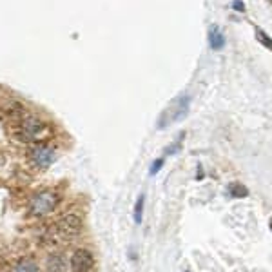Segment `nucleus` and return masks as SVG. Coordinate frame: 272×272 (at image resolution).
Returning <instances> with one entry per match:
<instances>
[{
  "label": "nucleus",
  "instance_id": "f8f14e48",
  "mask_svg": "<svg viewBox=\"0 0 272 272\" xmlns=\"http://www.w3.org/2000/svg\"><path fill=\"white\" fill-rule=\"evenodd\" d=\"M143 203H145V196L140 194L138 200L135 203V223H142V218H143Z\"/></svg>",
  "mask_w": 272,
  "mask_h": 272
},
{
  "label": "nucleus",
  "instance_id": "9d476101",
  "mask_svg": "<svg viewBox=\"0 0 272 272\" xmlns=\"http://www.w3.org/2000/svg\"><path fill=\"white\" fill-rule=\"evenodd\" d=\"M229 194H231V198H247L248 196V189L245 187V185H242V184H231L229 185Z\"/></svg>",
  "mask_w": 272,
  "mask_h": 272
},
{
  "label": "nucleus",
  "instance_id": "1a4fd4ad",
  "mask_svg": "<svg viewBox=\"0 0 272 272\" xmlns=\"http://www.w3.org/2000/svg\"><path fill=\"white\" fill-rule=\"evenodd\" d=\"M7 116L13 120H20L24 118V107H22V104L20 102H13V104H9L6 109Z\"/></svg>",
  "mask_w": 272,
  "mask_h": 272
},
{
  "label": "nucleus",
  "instance_id": "423d86ee",
  "mask_svg": "<svg viewBox=\"0 0 272 272\" xmlns=\"http://www.w3.org/2000/svg\"><path fill=\"white\" fill-rule=\"evenodd\" d=\"M82 227H83L82 216H78L75 213L64 214L62 219H60V229L64 232H67V234H77V232L82 231Z\"/></svg>",
  "mask_w": 272,
  "mask_h": 272
},
{
  "label": "nucleus",
  "instance_id": "7ed1b4c3",
  "mask_svg": "<svg viewBox=\"0 0 272 272\" xmlns=\"http://www.w3.org/2000/svg\"><path fill=\"white\" fill-rule=\"evenodd\" d=\"M189 104H190V98L187 95L178 96L176 100L172 102L171 106L162 112L160 120H158V129H165L169 124L180 122L184 116H187V112H189Z\"/></svg>",
  "mask_w": 272,
  "mask_h": 272
},
{
  "label": "nucleus",
  "instance_id": "2eb2a0df",
  "mask_svg": "<svg viewBox=\"0 0 272 272\" xmlns=\"http://www.w3.org/2000/svg\"><path fill=\"white\" fill-rule=\"evenodd\" d=\"M232 9H236V11H245V6H243L242 0H234V2H232Z\"/></svg>",
  "mask_w": 272,
  "mask_h": 272
},
{
  "label": "nucleus",
  "instance_id": "20e7f679",
  "mask_svg": "<svg viewBox=\"0 0 272 272\" xmlns=\"http://www.w3.org/2000/svg\"><path fill=\"white\" fill-rule=\"evenodd\" d=\"M29 160L33 165L44 171V169L51 167V163L56 160V151L44 142L33 143V147L29 151Z\"/></svg>",
  "mask_w": 272,
  "mask_h": 272
},
{
  "label": "nucleus",
  "instance_id": "39448f33",
  "mask_svg": "<svg viewBox=\"0 0 272 272\" xmlns=\"http://www.w3.org/2000/svg\"><path fill=\"white\" fill-rule=\"evenodd\" d=\"M95 267V258L87 248H77L71 256L73 272H91Z\"/></svg>",
  "mask_w": 272,
  "mask_h": 272
},
{
  "label": "nucleus",
  "instance_id": "f03ea898",
  "mask_svg": "<svg viewBox=\"0 0 272 272\" xmlns=\"http://www.w3.org/2000/svg\"><path fill=\"white\" fill-rule=\"evenodd\" d=\"M60 203V194L54 190H42L38 194L33 196V200L29 203L31 214L33 216H48L58 207Z\"/></svg>",
  "mask_w": 272,
  "mask_h": 272
},
{
  "label": "nucleus",
  "instance_id": "ddd939ff",
  "mask_svg": "<svg viewBox=\"0 0 272 272\" xmlns=\"http://www.w3.org/2000/svg\"><path fill=\"white\" fill-rule=\"evenodd\" d=\"M256 38H258V40H260L267 49H271V51H272V38L267 35L265 31L260 29V27H256Z\"/></svg>",
  "mask_w": 272,
  "mask_h": 272
},
{
  "label": "nucleus",
  "instance_id": "9b49d317",
  "mask_svg": "<svg viewBox=\"0 0 272 272\" xmlns=\"http://www.w3.org/2000/svg\"><path fill=\"white\" fill-rule=\"evenodd\" d=\"M13 272H40V269H38V265L33 263V261L24 260V261H20V263L13 269Z\"/></svg>",
  "mask_w": 272,
  "mask_h": 272
},
{
  "label": "nucleus",
  "instance_id": "f3484780",
  "mask_svg": "<svg viewBox=\"0 0 272 272\" xmlns=\"http://www.w3.org/2000/svg\"><path fill=\"white\" fill-rule=\"evenodd\" d=\"M271 229H272V219H271Z\"/></svg>",
  "mask_w": 272,
  "mask_h": 272
},
{
  "label": "nucleus",
  "instance_id": "0eeeda50",
  "mask_svg": "<svg viewBox=\"0 0 272 272\" xmlns=\"http://www.w3.org/2000/svg\"><path fill=\"white\" fill-rule=\"evenodd\" d=\"M65 269H67V261L64 256L53 254L46 261V271L48 272H65Z\"/></svg>",
  "mask_w": 272,
  "mask_h": 272
},
{
  "label": "nucleus",
  "instance_id": "f257e3e1",
  "mask_svg": "<svg viewBox=\"0 0 272 272\" xmlns=\"http://www.w3.org/2000/svg\"><path fill=\"white\" fill-rule=\"evenodd\" d=\"M51 129L49 124H46L42 118L38 116H24V118L18 120V127H17V138L24 143H40L44 142L49 136Z\"/></svg>",
  "mask_w": 272,
  "mask_h": 272
},
{
  "label": "nucleus",
  "instance_id": "6e6552de",
  "mask_svg": "<svg viewBox=\"0 0 272 272\" xmlns=\"http://www.w3.org/2000/svg\"><path fill=\"white\" fill-rule=\"evenodd\" d=\"M209 46H211L214 51H219V49H223V46H225V36H223V33L219 31L218 26H213V27L209 29Z\"/></svg>",
  "mask_w": 272,
  "mask_h": 272
},
{
  "label": "nucleus",
  "instance_id": "dca6fc26",
  "mask_svg": "<svg viewBox=\"0 0 272 272\" xmlns=\"http://www.w3.org/2000/svg\"><path fill=\"white\" fill-rule=\"evenodd\" d=\"M178 151H180V142H176V143H172L171 147H167L165 154H174V153H178Z\"/></svg>",
  "mask_w": 272,
  "mask_h": 272
},
{
  "label": "nucleus",
  "instance_id": "4468645a",
  "mask_svg": "<svg viewBox=\"0 0 272 272\" xmlns=\"http://www.w3.org/2000/svg\"><path fill=\"white\" fill-rule=\"evenodd\" d=\"M162 167H163V158H158V160H154L153 165H151V169H149V174H151V176L158 174V171H160Z\"/></svg>",
  "mask_w": 272,
  "mask_h": 272
}]
</instances>
